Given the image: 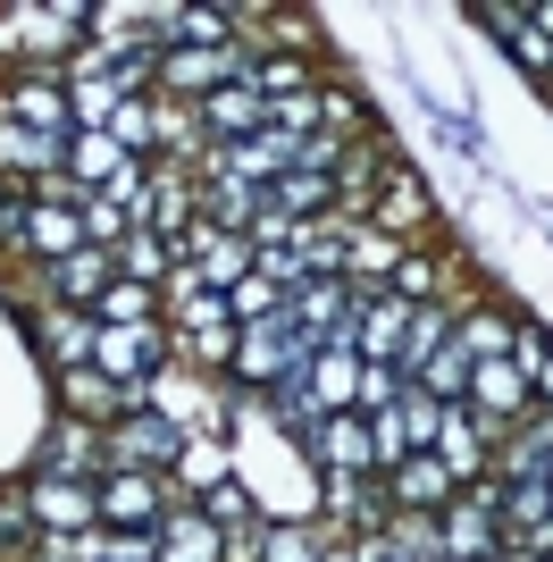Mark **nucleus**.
Listing matches in <instances>:
<instances>
[{"label": "nucleus", "instance_id": "obj_1", "mask_svg": "<svg viewBox=\"0 0 553 562\" xmlns=\"http://www.w3.org/2000/svg\"><path fill=\"white\" fill-rule=\"evenodd\" d=\"M110 513H117V520H151V487H135V479H126V487H110Z\"/></svg>", "mask_w": 553, "mask_h": 562}]
</instances>
